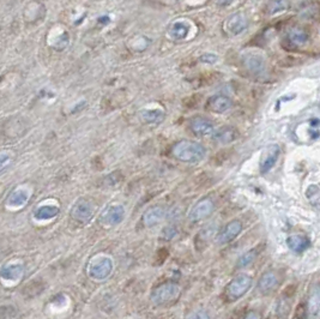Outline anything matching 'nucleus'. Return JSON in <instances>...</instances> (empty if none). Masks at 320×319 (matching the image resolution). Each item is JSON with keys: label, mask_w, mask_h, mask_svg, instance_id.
<instances>
[{"label": "nucleus", "mask_w": 320, "mask_h": 319, "mask_svg": "<svg viewBox=\"0 0 320 319\" xmlns=\"http://www.w3.org/2000/svg\"><path fill=\"white\" fill-rule=\"evenodd\" d=\"M174 158L185 163H198L206 156V149L203 144L194 141H181L173 148Z\"/></svg>", "instance_id": "nucleus-1"}, {"label": "nucleus", "mask_w": 320, "mask_h": 319, "mask_svg": "<svg viewBox=\"0 0 320 319\" xmlns=\"http://www.w3.org/2000/svg\"><path fill=\"white\" fill-rule=\"evenodd\" d=\"M114 270V260L106 254L95 255L89 260L87 266V274L93 281L104 282L108 280Z\"/></svg>", "instance_id": "nucleus-2"}, {"label": "nucleus", "mask_w": 320, "mask_h": 319, "mask_svg": "<svg viewBox=\"0 0 320 319\" xmlns=\"http://www.w3.org/2000/svg\"><path fill=\"white\" fill-rule=\"evenodd\" d=\"M26 265L21 259H12L0 269V283L5 287H16L23 280Z\"/></svg>", "instance_id": "nucleus-3"}, {"label": "nucleus", "mask_w": 320, "mask_h": 319, "mask_svg": "<svg viewBox=\"0 0 320 319\" xmlns=\"http://www.w3.org/2000/svg\"><path fill=\"white\" fill-rule=\"evenodd\" d=\"M181 294L180 286L174 282H167L159 286L151 293V301L153 304L161 306V305L172 304L176 301Z\"/></svg>", "instance_id": "nucleus-4"}, {"label": "nucleus", "mask_w": 320, "mask_h": 319, "mask_svg": "<svg viewBox=\"0 0 320 319\" xmlns=\"http://www.w3.org/2000/svg\"><path fill=\"white\" fill-rule=\"evenodd\" d=\"M60 214V205L57 200L49 199L40 203L32 213V221L36 224H47L54 221Z\"/></svg>", "instance_id": "nucleus-5"}, {"label": "nucleus", "mask_w": 320, "mask_h": 319, "mask_svg": "<svg viewBox=\"0 0 320 319\" xmlns=\"http://www.w3.org/2000/svg\"><path fill=\"white\" fill-rule=\"evenodd\" d=\"M32 186L29 185H19L11 191L6 199V208L11 211H17L23 209L29 203L30 198L32 196Z\"/></svg>", "instance_id": "nucleus-6"}, {"label": "nucleus", "mask_w": 320, "mask_h": 319, "mask_svg": "<svg viewBox=\"0 0 320 319\" xmlns=\"http://www.w3.org/2000/svg\"><path fill=\"white\" fill-rule=\"evenodd\" d=\"M252 279L248 275H240L231 280L225 287V296L228 300L235 301L242 298L252 287Z\"/></svg>", "instance_id": "nucleus-7"}, {"label": "nucleus", "mask_w": 320, "mask_h": 319, "mask_svg": "<svg viewBox=\"0 0 320 319\" xmlns=\"http://www.w3.org/2000/svg\"><path fill=\"white\" fill-rule=\"evenodd\" d=\"M126 211L125 208L119 203H113L102 211L100 216V222L103 227L110 228L120 224L125 220Z\"/></svg>", "instance_id": "nucleus-8"}, {"label": "nucleus", "mask_w": 320, "mask_h": 319, "mask_svg": "<svg viewBox=\"0 0 320 319\" xmlns=\"http://www.w3.org/2000/svg\"><path fill=\"white\" fill-rule=\"evenodd\" d=\"M215 210V203L211 198L205 197L198 200L194 205H193L191 210L189 213V219L191 222H199L205 220L214 213Z\"/></svg>", "instance_id": "nucleus-9"}, {"label": "nucleus", "mask_w": 320, "mask_h": 319, "mask_svg": "<svg viewBox=\"0 0 320 319\" xmlns=\"http://www.w3.org/2000/svg\"><path fill=\"white\" fill-rule=\"evenodd\" d=\"M94 213H95V207L92 202L87 199H79L71 210L73 220L81 223H88L94 217Z\"/></svg>", "instance_id": "nucleus-10"}, {"label": "nucleus", "mask_w": 320, "mask_h": 319, "mask_svg": "<svg viewBox=\"0 0 320 319\" xmlns=\"http://www.w3.org/2000/svg\"><path fill=\"white\" fill-rule=\"evenodd\" d=\"M189 128L192 133L197 137L210 136L215 131L214 123L203 117L192 118V119L190 120Z\"/></svg>", "instance_id": "nucleus-11"}, {"label": "nucleus", "mask_w": 320, "mask_h": 319, "mask_svg": "<svg viewBox=\"0 0 320 319\" xmlns=\"http://www.w3.org/2000/svg\"><path fill=\"white\" fill-rule=\"evenodd\" d=\"M242 230V222L240 220H233L228 222L227 225L217 235V243L220 245H224L233 241Z\"/></svg>", "instance_id": "nucleus-12"}, {"label": "nucleus", "mask_w": 320, "mask_h": 319, "mask_svg": "<svg viewBox=\"0 0 320 319\" xmlns=\"http://www.w3.org/2000/svg\"><path fill=\"white\" fill-rule=\"evenodd\" d=\"M233 106V101L230 97L225 95H215L211 96L205 104V108L209 112L222 114V113L229 111Z\"/></svg>", "instance_id": "nucleus-13"}, {"label": "nucleus", "mask_w": 320, "mask_h": 319, "mask_svg": "<svg viewBox=\"0 0 320 319\" xmlns=\"http://www.w3.org/2000/svg\"><path fill=\"white\" fill-rule=\"evenodd\" d=\"M212 138L220 144H229L239 138V132L233 126H222L212 133Z\"/></svg>", "instance_id": "nucleus-14"}, {"label": "nucleus", "mask_w": 320, "mask_h": 319, "mask_svg": "<svg viewBox=\"0 0 320 319\" xmlns=\"http://www.w3.org/2000/svg\"><path fill=\"white\" fill-rule=\"evenodd\" d=\"M248 21L246 16H244L242 13H235V15L230 16L228 18L227 23H225V28L231 35H239L242 32L247 29Z\"/></svg>", "instance_id": "nucleus-15"}, {"label": "nucleus", "mask_w": 320, "mask_h": 319, "mask_svg": "<svg viewBox=\"0 0 320 319\" xmlns=\"http://www.w3.org/2000/svg\"><path fill=\"white\" fill-rule=\"evenodd\" d=\"M307 312L312 317L320 316V283L312 286L307 300Z\"/></svg>", "instance_id": "nucleus-16"}, {"label": "nucleus", "mask_w": 320, "mask_h": 319, "mask_svg": "<svg viewBox=\"0 0 320 319\" xmlns=\"http://www.w3.org/2000/svg\"><path fill=\"white\" fill-rule=\"evenodd\" d=\"M280 154H281V148L278 147V145H274V147L269 148V150L266 151L265 158L261 160V163H260L261 174H266V173H269L270 170L272 169V167L275 166L278 158H280Z\"/></svg>", "instance_id": "nucleus-17"}, {"label": "nucleus", "mask_w": 320, "mask_h": 319, "mask_svg": "<svg viewBox=\"0 0 320 319\" xmlns=\"http://www.w3.org/2000/svg\"><path fill=\"white\" fill-rule=\"evenodd\" d=\"M165 217V210L162 207H153L148 209L143 215V222L147 227H154V225L161 223Z\"/></svg>", "instance_id": "nucleus-18"}, {"label": "nucleus", "mask_w": 320, "mask_h": 319, "mask_svg": "<svg viewBox=\"0 0 320 319\" xmlns=\"http://www.w3.org/2000/svg\"><path fill=\"white\" fill-rule=\"evenodd\" d=\"M278 285H280V280H278L276 272L267 271L259 279L258 288L261 293H270V291L275 290Z\"/></svg>", "instance_id": "nucleus-19"}, {"label": "nucleus", "mask_w": 320, "mask_h": 319, "mask_svg": "<svg viewBox=\"0 0 320 319\" xmlns=\"http://www.w3.org/2000/svg\"><path fill=\"white\" fill-rule=\"evenodd\" d=\"M287 245H288L289 249L295 252V254H302L306 250L310 249L311 240L303 235L295 234L288 236V239H287Z\"/></svg>", "instance_id": "nucleus-20"}, {"label": "nucleus", "mask_w": 320, "mask_h": 319, "mask_svg": "<svg viewBox=\"0 0 320 319\" xmlns=\"http://www.w3.org/2000/svg\"><path fill=\"white\" fill-rule=\"evenodd\" d=\"M165 113L162 108H143L140 118L147 124H159L164 119Z\"/></svg>", "instance_id": "nucleus-21"}, {"label": "nucleus", "mask_w": 320, "mask_h": 319, "mask_svg": "<svg viewBox=\"0 0 320 319\" xmlns=\"http://www.w3.org/2000/svg\"><path fill=\"white\" fill-rule=\"evenodd\" d=\"M189 32L190 27L186 23H184V22H176V23H174L170 27L169 35L174 40H184L189 35Z\"/></svg>", "instance_id": "nucleus-22"}, {"label": "nucleus", "mask_w": 320, "mask_h": 319, "mask_svg": "<svg viewBox=\"0 0 320 319\" xmlns=\"http://www.w3.org/2000/svg\"><path fill=\"white\" fill-rule=\"evenodd\" d=\"M258 255L259 254H258V250L256 249H252V250H250V251L245 252L244 255H240L238 262H236V268L244 269V268H247V266H250L251 264H252L256 259Z\"/></svg>", "instance_id": "nucleus-23"}, {"label": "nucleus", "mask_w": 320, "mask_h": 319, "mask_svg": "<svg viewBox=\"0 0 320 319\" xmlns=\"http://www.w3.org/2000/svg\"><path fill=\"white\" fill-rule=\"evenodd\" d=\"M245 64H246L247 68L251 71V72H255V73L261 72V71L264 70V67H265L263 58L259 56L247 57L246 60H245Z\"/></svg>", "instance_id": "nucleus-24"}, {"label": "nucleus", "mask_w": 320, "mask_h": 319, "mask_svg": "<svg viewBox=\"0 0 320 319\" xmlns=\"http://www.w3.org/2000/svg\"><path fill=\"white\" fill-rule=\"evenodd\" d=\"M289 41L296 46H302L308 41V35L305 30L295 28L289 32Z\"/></svg>", "instance_id": "nucleus-25"}, {"label": "nucleus", "mask_w": 320, "mask_h": 319, "mask_svg": "<svg viewBox=\"0 0 320 319\" xmlns=\"http://www.w3.org/2000/svg\"><path fill=\"white\" fill-rule=\"evenodd\" d=\"M15 160V154L11 150H1L0 151V174L5 172L12 164Z\"/></svg>", "instance_id": "nucleus-26"}, {"label": "nucleus", "mask_w": 320, "mask_h": 319, "mask_svg": "<svg viewBox=\"0 0 320 319\" xmlns=\"http://www.w3.org/2000/svg\"><path fill=\"white\" fill-rule=\"evenodd\" d=\"M269 15L282 12L288 9V0H270L266 6Z\"/></svg>", "instance_id": "nucleus-27"}, {"label": "nucleus", "mask_w": 320, "mask_h": 319, "mask_svg": "<svg viewBox=\"0 0 320 319\" xmlns=\"http://www.w3.org/2000/svg\"><path fill=\"white\" fill-rule=\"evenodd\" d=\"M178 234V230H176L175 227H165L163 230H162V238L165 239V240H172Z\"/></svg>", "instance_id": "nucleus-28"}, {"label": "nucleus", "mask_w": 320, "mask_h": 319, "mask_svg": "<svg viewBox=\"0 0 320 319\" xmlns=\"http://www.w3.org/2000/svg\"><path fill=\"white\" fill-rule=\"evenodd\" d=\"M67 43H68V34L64 32L62 36L58 37L57 42L54 43V47L55 49H64L66 46H67Z\"/></svg>", "instance_id": "nucleus-29"}, {"label": "nucleus", "mask_w": 320, "mask_h": 319, "mask_svg": "<svg viewBox=\"0 0 320 319\" xmlns=\"http://www.w3.org/2000/svg\"><path fill=\"white\" fill-rule=\"evenodd\" d=\"M199 60L201 63H205V64H215L217 62V56L212 53H206L201 56Z\"/></svg>", "instance_id": "nucleus-30"}, {"label": "nucleus", "mask_w": 320, "mask_h": 319, "mask_svg": "<svg viewBox=\"0 0 320 319\" xmlns=\"http://www.w3.org/2000/svg\"><path fill=\"white\" fill-rule=\"evenodd\" d=\"M200 312L201 311H194V313H193V315H190L189 318H210V316H209L206 312H203V313Z\"/></svg>", "instance_id": "nucleus-31"}, {"label": "nucleus", "mask_w": 320, "mask_h": 319, "mask_svg": "<svg viewBox=\"0 0 320 319\" xmlns=\"http://www.w3.org/2000/svg\"><path fill=\"white\" fill-rule=\"evenodd\" d=\"M246 318H260V316L256 315V313H251V315L246 316Z\"/></svg>", "instance_id": "nucleus-32"}]
</instances>
